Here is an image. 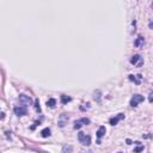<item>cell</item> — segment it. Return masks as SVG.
<instances>
[{
	"instance_id": "19",
	"label": "cell",
	"mask_w": 153,
	"mask_h": 153,
	"mask_svg": "<svg viewBox=\"0 0 153 153\" xmlns=\"http://www.w3.org/2000/svg\"><path fill=\"white\" fill-rule=\"evenodd\" d=\"M148 26H150V29H153V19H151L150 23H148Z\"/></svg>"
},
{
	"instance_id": "5",
	"label": "cell",
	"mask_w": 153,
	"mask_h": 153,
	"mask_svg": "<svg viewBox=\"0 0 153 153\" xmlns=\"http://www.w3.org/2000/svg\"><path fill=\"white\" fill-rule=\"evenodd\" d=\"M90 123V120L86 117H83V118H80V120H78V121L74 122V129H80L81 127H83L84 125H89Z\"/></svg>"
},
{
	"instance_id": "16",
	"label": "cell",
	"mask_w": 153,
	"mask_h": 153,
	"mask_svg": "<svg viewBox=\"0 0 153 153\" xmlns=\"http://www.w3.org/2000/svg\"><path fill=\"white\" fill-rule=\"evenodd\" d=\"M138 144V147L134 150V153H140L141 151H144V145H140V142H136Z\"/></svg>"
},
{
	"instance_id": "3",
	"label": "cell",
	"mask_w": 153,
	"mask_h": 153,
	"mask_svg": "<svg viewBox=\"0 0 153 153\" xmlns=\"http://www.w3.org/2000/svg\"><path fill=\"white\" fill-rule=\"evenodd\" d=\"M18 101L21 103L22 105H24V107H28V105L31 104V98L26 96V94H19V97H18Z\"/></svg>"
},
{
	"instance_id": "4",
	"label": "cell",
	"mask_w": 153,
	"mask_h": 153,
	"mask_svg": "<svg viewBox=\"0 0 153 153\" xmlns=\"http://www.w3.org/2000/svg\"><path fill=\"white\" fill-rule=\"evenodd\" d=\"M141 102H144V96H141V94H134L132 97V99H130V105L134 108V107H138V104L141 103Z\"/></svg>"
},
{
	"instance_id": "12",
	"label": "cell",
	"mask_w": 153,
	"mask_h": 153,
	"mask_svg": "<svg viewBox=\"0 0 153 153\" xmlns=\"http://www.w3.org/2000/svg\"><path fill=\"white\" fill-rule=\"evenodd\" d=\"M45 104H47V107H49V108H54L56 105V99L55 98H49Z\"/></svg>"
},
{
	"instance_id": "2",
	"label": "cell",
	"mask_w": 153,
	"mask_h": 153,
	"mask_svg": "<svg viewBox=\"0 0 153 153\" xmlns=\"http://www.w3.org/2000/svg\"><path fill=\"white\" fill-rule=\"evenodd\" d=\"M130 63L134 65V66L140 67V66H142V65H144V60H142V58H141L139 54H136V55L132 56V59H130Z\"/></svg>"
},
{
	"instance_id": "6",
	"label": "cell",
	"mask_w": 153,
	"mask_h": 153,
	"mask_svg": "<svg viewBox=\"0 0 153 153\" xmlns=\"http://www.w3.org/2000/svg\"><path fill=\"white\" fill-rule=\"evenodd\" d=\"M13 111L17 116H24V115H26V107H24V105H17V107L13 108Z\"/></svg>"
},
{
	"instance_id": "20",
	"label": "cell",
	"mask_w": 153,
	"mask_h": 153,
	"mask_svg": "<svg viewBox=\"0 0 153 153\" xmlns=\"http://www.w3.org/2000/svg\"><path fill=\"white\" fill-rule=\"evenodd\" d=\"M5 118V112H1V120H4Z\"/></svg>"
},
{
	"instance_id": "11",
	"label": "cell",
	"mask_w": 153,
	"mask_h": 153,
	"mask_svg": "<svg viewBox=\"0 0 153 153\" xmlns=\"http://www.w3.org/2000/svg\"><path fill=\"white\" fill-rule=\"evenodd\" d=\"M144 43H145V38H144L142 36H139V37H138V38L135 40V42H134V45L139 48V47L144 45Z\"/></svg>"
},
{
	"instance_id": "10",
	"label": "cell",
	"mask_w": 153,
	"mask_h": 153,
	"mask_svg": "<svg viewBox=\"0 0 153 153\" xmlns=\"http://www.w3.org/2000/svg\"><path fill=\"white\" fill-rule=\"evenodd\" d=\"M105 133H107V129H105V127H104V126H101V127L98 128V130H97V138H98V139L103 138V136L105 135Z\"/></svg>"
},
{
	"instance_id": "8",
	"label": "cell",
	"mask_w": 153,
	"mask_h": 153,
	"mask_svg": "<svg viewBox=\"0 0 153 153\" xmlns=\"http://www.w3.org/2000/svg\"><path fill=\"white\" fill-rule=\"evenodd\" d=\"M125 118V115L123 114H118L117 116H115V117H111L110 120H109V122H110V125L111 126H115V125H117L118 121H121V120H123Z\"/></svg>"
},
{
	"instance_id": "1",
	"label": "cell",
	"mask_w": 153,
	"mask_h": 153,
	"mask_svg": "<svg viewBox=\"0 0 153 153\" xmlns=\"http://www.w3.org/2000/svg\"><path fill=\"white\" fill-rule=\"evenodd\" d=\"M78 139H79V141L83 145H85V146H89L91 144V136L90 135H86L85 133L80 132L79 134H78Z\"/></svg>"
},
{
	"instance_id": "15",
	"label": "cell",
	"mask_w": 153,
	"mask_h": 153,
	"mask_svg": "<svg viewBox=\"0 0 153 153\" xmlns=\"http://www.w3.org/2000/svg\"><path fill=\"white\" fill-rule=\"evenodd\" d=\"M41 135H42V138H48V136H50V129H49V128H44L41 132Z\"/></svg>"
},
{
	"instance_id": "13",
	"label": "cell",
	"mask_w": 153,
	"mask_h": 153,
	"mask_svg": "<svg viewBox=\"0 0 153 153\" xmlns=\"http://www.w3.org/2000/svg\"><path fill=\"white\" fill-rule=\"evenodd\" d=\"M73 151V146H71V145H65L62 147V153H72Z\"/></svg>"
},
{
	"instance_id": "14",
	"label": "cell",
	"mask_w": 153,
	"mask_h": 153,
	"mask_svg": "<svg viewBox=\"0 0 153 153\" xmlns=\"http://www.w3.org/2000/svg\"><path fill=\"white\" fill-rule=\"evenodd\" d=\"M71 101H72V98H71L70 96H65V94L61 96V103H62V104H67V103H70Z\"/></svg>"
},
{
	"instance_id": "7",
	"label": "cell",
	"mask_w": 153,
	"mask_h": 153,
	"mask_svg": "<svg viewBox=\"0 0 153 153\" xmlns=\"http://www.w3.org/2000/svg\"><path fill=\"white\" fill-rule=\"evenodd\" d=\"M67 121H68V116H67L66 114H62V115H60V117L59 120H58V123H59V127H65V126L67 125Z\"/></svg>"
},
{
	"instance_id": "17",
	"label": "cell",
	"mask_w": 153,
	"mask_h": 153,
	"mask_svg": "<svg viewBox=\"0 0 153 153\" xmlns=\"http://www.w3.org/2000/svg\"><path fill=\"white\" fill-rule=\"evenodd\" d=\"M35 109L37 112H41V107H40V101H38V99L35 101Z\"/></svg>"
},
{
	"instance_id": "22",
	"label": "cell",
	"mask_w": 153,
	"mask_h": 153,
	"mask_svg": "<svg viewBox=\"0 0 153 153\" xmlns=\"http://www.w3.org/2000/svg\"><path fill=\"white\" fill-rule=\"evenodd\" d=\"M120 153H122V152H120Z\"/></svg>"
},
{
	"instance_id": "9",
	"label": "cell",
	"mask_w": 153,
	"mask_h": 153,
	"mask_svg": "<svg viewBox=\"0 0 153 153\" xmlns=\"http://www.w3.org/2000/svg\"><path fill=\"white\" fill-rule=\"evenodd\" d=\"M141 79H142L141 74H138V75H133V74H130V75H129V80L134 81V83L138 84V85H139V84L141 83Z\"/></svg>"
},
{
	"instance_id": "18",
	"label": "cell",
	"mask_w": 153,
	"mask_h": 153,
	"mask_svg": "<svg viewBox=\"0 0 153 153\" xmlns=\"http://www.w3.org/2000/svg\"><path fill=\"white\" fill-rule=\"evenodd\" d=\"M148 101H150V103H153V91L150 93V96H148Z\"/></svg>"
},
{
	"instance_id": "21",
	"label": "cell",
	"mask_w": 153,
	"mask_h": 153,
	"mask_svg": "<svg viewBox=\"0 0 153 153\" xmlns=\"http://www.w3.org/2000/svg\"><path fill=\"white\" fill-rule=\"evenodd\" d=\"M152 7H153V3H152Z\"/></svg>"
}]
</instances>
